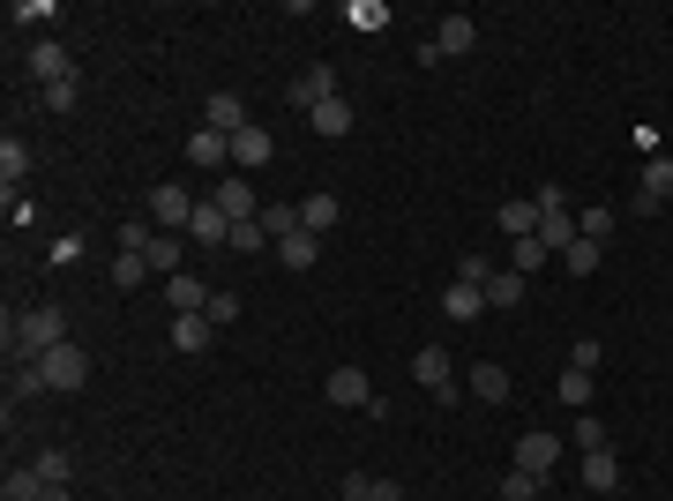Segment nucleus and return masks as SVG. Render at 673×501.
Segmentation results:
<instances>
[{
	"label": "nucleus",
	"mask_w": 673,
	"mask_h": 501,
	"mask_svg": "<svg viewBox=\"0 0 673 501\" xmlns=\"http://www.w3.org/2000/svg\"><path fill=\"white\" fill-rule=\"evenodd\" d=\"M412 382H420L434 405H457V397H464V382H457V367H449V352H442V344L412 352Z\"/></svg>",
	"instance_id": "f03ea898"
},
{
	"label": "nucleus",
	"mask_w": 673,
	"mask_h": 501,
	"mask_svg": "<svg viewBox=\"0 0 673 501\" xmlns=\"http://www.w3.org/2000/svg\"><path fill=\"white\" fill-rule=\"evenodd\" d=\"M606 232H614V209H606V203L577 217V240H598V248H606Z\"/></svg>",
	"instance_id": "58836bf2"
},
{
	"label": "nucleus",
	"mask_w": 673,
	"mask_h": 501,
	"mask_svg": "<svg viewBox=\"0 0 673 501\" xmlns=\"http://www.w3.org/2000/svg\"><path fill=\"white\" fill-rule=\"evenodd\" d=\"M277 262H285V270H315V262H322V240H315V232H293V240H277Z\"/></svg>",
	"instance_id": "393cba45"
},
{
	"label": "nucleus",
	"mask_w": 673,
	"mask_h": 501,
	"mask_svg": "<svg viewBox=\"0 0 673 501\" xmlns=\"http://www.w3.org/2000/svg\"><path fill=\"white\" fill-rule=\"evenodd\" d=\"M307 121H315V135H352V105H344V98H330V105H315V113H307Z\"/></svg>",
	"instance_id": "2f4dec72"
},
{
	"label": "nucleus",
	"mask_w": 673,
	"mask_h": 501,
	"mask_svg": "<svg viewBox=\"0 0 673 501\" xmlns=\"http://www.w3.org/2000/svg\"><path fill=\"white\" fill-rule=\"evenodd\" d=\"M142 277H150V262H142V254H121V262H113V285H121V293H135Z\"/></svg>",
	"instance_id": "79ce46f5"
},
{
	"label": "nucleus",
	"mask_w": 673,
	"mask_h": 501,
	"mask_svg": "<svg viewBox=\"0 0 673 501\" xmlns=\"http://www.w3.org/2000/svg\"><path fill=\"white\" fill-rule=\"evenodd\" d=\"M31 367L45 375V389H83V382H90V352L68 337V344H53V352H45V360H31Z\"/></svg>",
	"instance_id": "7ed1b4c3"
},
{
	"label": "nucleus",
	"mask_w": 673,
	"mask_h": 501,
	"mask_svg": "<svg viewBox=\"0 0 673 501\" xmlns=\"http://www.w3.org/2000/svg\"><path fill=\"white\" fill-rule=\"evenodd\" d=\"M547 487H554V479H539V471H516V464L502 471V501H539Z\"/></svg>",
	"instance_id": "7c9ffc66"
},
{
	"label": "nucleus",
	"mask_w": 673,
	"mask_h": 501,
	"mask_svg": "<svg viewBox=\"0 0 673 501\" xmlns=\"http://www.w3.org/2000/svg\"><path fill=\"white\" fill-rule=\"evenodd\" d=\"M142 209L158 217V232H187V217H195V195H187L180 180H158V187L142 195Z\"/></svg>",
	"instance_id": "423d86ee"
},
{
	"label": "nucleus",
	"mask_w": 673,
	"mask_h": 501,
	"mask_svg": "<svg viewBox=\"0 0 673 501\" xmlns=\"http://www.w3.org/2000/svg\"><path fill=\"white\" fill-rule=\"evenodd\" d=\"M0 344H8V367H31V360H45L53 344H68V315H60V307H31V315H8Z\"/></svg>",
	"instance_id": "f257e3e1"
},
{
	"label": "nucleus",
	"mask_w": 673,
	"mask_h": 501,
	"mask_svg": "<svg viewBox=\"0 0 673 501\" xmlns=\"http://www.w3.org/2000/svg\"><path fill=\"white\" fill-rule=\"evenodd\" d=\"M217 322L210 315H172V352H210Z\"/></svg>",
	"instance_id": "a211bd4d"
},
{
	"label": "nucleus",
	"mask_w": 673,
	"mask_h": 501,
	"mask_svg": "<svg viewBox=\"0 0 673 501\" xmlns=\"http://www.w3.org/2000/svg\"><path fill=\"white\" fill-rule=\"evenodd\" d=\"M203 127H217V135H240V127H248V105H240L232 90H217V98H210V121H203Z\"/></svg>",
	"instance_id": "bb28decb"
},
{
	"label": "nucleus",
	"mask_w": 673,
	"mask_h": 501,
	"mask_svg": "<svg viewBox=\"0 0 673 501\" xmlns=\"http://www.w3.org/2000/svg\"><path fill=\"white\" fill-rule=\"evenodd\" d=\"M270 158H277V143H270V135H262L254 121L240 127V135H232V172H262Z\"/></svg>",
	"instance_id": "9b49d317"
},
{
	"label": "nucleus",
	"mask_w": 673,
	"mask_h": 501,
	"mask_svg": "<svg viewBox=\"0 0 673 501\" xmlns=\"http://www.w3.org/2000/svg\"><path fill=\"white\" fill-rule=\"evenodd\" d=\"M23 68H31L45 90H53V83H76V60H68V45H53V38L31 45V60H23Z\"/></svg>",
	"instance_id": "0eeeda50"
},
{
	"label": "nucleus",
	"mask_w": 673,
	"mask_h": 501,
	"mask_svg": "<svg viewBox=\"0 0 673 501\" xmlns=\"http://www.w3.org/2000/svg\"><path fill=\"white\" fill-rule=\"evenodd\" d=\"M38 389H45V375H38V367H15V375H8V412H15V405H31Z\"/></svg>",
	"instance_id": "4c0bfd02"
},
{
	"label": "nucleus",
	"mask_w": 673,
	"mask_h": 501,
	"mask_svg": "<svg viewBox=\"0 0 673 501\" xmlns=\"http://www.w3.org/2000/svg\"><path fill=\"white\" fill-rule=\"evenodd\" d=\"M539 240L554 248V262H561V248L577 240V209H569V195L561 187H539Z\"/></svg>",
	"instance_id": "39448f33"
},
{
	"label": "nucleus",
	"mask_w": 673,
	"mask_h": 501,
	"mask_svg": "<svg viewBox=\"0 0 673 501\" xmlns=\"http://www.w3.org/2000/svg\"><path fill=\"white\" fill-rule=\"evenodd\" d=\"M45 98V113H76V98H83V83H53V90H38Z\"/></svg>",
	"instance_id": "c03bdc74"
},
{
	"label": "nucleus",
	"mask_w": 673,
	"mask_h": 501,
	"mask_svg": "<svg viewBox=\"0 0 673 501\" xmlns=\"http://www.w3.org/2000/svg\"><path fill=\"white\" fill-rule=\"evenodd\" d=\"M494 217H502L509 240H532V232H539V195H532V203H502Z\"/></svg>",
	"instance_id": "a878e982"
},
{
	"label": "nucleus",
	"mask_w": 673,
	"mask_h": 501,
	"mask_svg": "<svg viewBox=\"0 0 673 501\" xmlns=\"http://www.w3.org/2000/svg\"><path fill=\"white\" fill-rule=\"evenodd\" d=\"M547 262H554V248H547V240H539V232L509 248V270H516V277H532V270H547Z\"/></svg>",
	"instance_id": "c756f323"
},
{
	"label": "nucleus",
	"mask_w": 673,
	"mask_h": 501,
	"mask_svg": "<svg viewBox=\"0 0 673 501\" xmlns=\"http://www.w3.org/2000/svg\"><path fill=\"white\" fill-rule=\"evenodd\" d=\"M262 232H270V248L293 240V232H307V225H299V203H270V209H262Z\"/></svg>",
	"instance_id": "c85d7f7f"
},
{
	"label": "nucleus",
	"mask_w": 673,
	"mask_h": 501,
	"mask_svg": "<svg viewBox=\"0 0 673 501\" xmlns=\"http://www.w3.org/2000/svg\"><path fill=\"white\" fill-rule=\"evenodd\" d=\"M598 262H606V248H598V240H569V248H561V270H569V277H591Z\"/></svg>",
	"instance_id": "473e14b6"
},
{
	"label": "nucleus",
	"mask_w": 673,
	"mask_h": 501,
	"mask_svg": "<svg viewBox=\"0 0 673 501\" xmlns=\"http://www.w3.org/2000/svg\"><path fill=\"white\" fill-rule=\"evenodd\" d=\"M299 225H307V232L322 240V232L336 225V195H307V203H299Z\"/></svg>",
	"instance_id": "f704fd0d"
},
{
	"label": "nucleus",
	"mask_w": 673,
	"mask_h": 501,
	"mask_svg": "<svg viewBox=\"0 0 673 501\" xmlns=\"http://www.w3.org/2000/svg\"><path fill=\"white\" fill-rule=\"evenodd\" d=\"M38 471H45V487H68L76 457H68V449H38Z\"/></svg>",
	"instance_id": "ea45409f"
},
{
	"label": "nucleus",
	"mask_w": 673,
	"mask_h": 501,
	"mask_svg": "<svg viewBox=\"0 0 673 501\" xmlns=\"http://www.w3.org/2000/svg\"><path fill=\"white\" fill-rule=\"evenodd\" d=\"M591 389H598V375H584V367H561V382H554V397L569 412H591Z\"/></svg>",
	"instance_id": "b1692460"
},
{
	"label": "nucleus",
	"mask_w": 673,
	"mask_h": 501,
	"mask_svg": "<svg viewBox=\"0 0 673 501\" xmlns=\"http://www.w3.org/2000/svg\"><path fill=\"white\" fill-rule=\"evenodd\" d=\"M166 299H172V315H203V307H210V285H203L195 270H180V277H166Z\"/></svg>",
	"instance_id": "2eb2a0df"
},
{
	"label": "nucleus",
	"mask_w": 673,
	"mask_h": 501,
	"mask_svg": "<svg viewBox=\"0 0 673 501\" xmlns=\"http://www.w3.org/2000/svg\"><path fill=\"white\" fill-rule=\"evenodd\" d=\"M83 262V232H68V240H53V270H76Z\"/></svg>",
	"instance_id": "49530a36"
},
{
	"label": "nucleus",
	"mask_w": 673,
	"mask_h": 501,
	"mask_svg": "<svg viewBox=\"0 0 673 501\" xmlns=\"http://www.w3.org/2000/svg\"><path fill=\"white\" fill-rule=\"evenodd\" d=\"M23 172H31V143H23V135H8V143H0V180L15 187Z\"/></svg>",
	"instance_id": "c9c22d12"
},
{
	"label": "nucleus",
	"mask_w": 673,
	"mask_h": 501,
	"mask_svg": "<svg viewBox=\"0 0 673 501\" xmlns=\"http://www.w3.org/2000/svg\"><path fill=\"white\" fill-rule=\"evenodd\" d=\"M203 315H210V322H240V293H210Z\"/></svg>",
	"instance_id": "de8ad7c7"
},
{
	"label": "nucleus",
	"mask_w": 673,
	"mask_h": 501,
	"mask_svg": "<svg viewBox=\"0 0 673 501\" xmlns=\"http://www.w3.org/2000/svg\"><path fill=\"white\" fill-rule=\"evenodd\" d=\"M442 315H449V322H479V315H487V293L449 277V293H442Z\"/></svg>",
	"instance_id": "6ab92c4d"
},
{
	"label": "nucleus",
	"mask_w": 673,
	"mask_h": 501,
	"mask_svg": "<svg viewBox=\"0 0 673 501\" xmlns=\"http://www.w3.org/2000/svg\"><path fill=\"white\" fill-rule=\"evenodd\" d=\"M666 195H673V158H651L643 187H636V209H666Z\"/></svg>",
	"instance_id": "f3484780"
},
{
	"label": "nucleus",
	"mask_w": 673,
	"mask_h": 501,
	"mask_svg": "<svg viewBox=\"0 0 673 501\" xmlns=\"http://www.w3.org/2000/svg\"><path fill=\"white\" fill-rule=\"evenodd\" d=\"M464 389H471L479 405H509V389H516V382H509V367H494V360H479V367L464 375Z\"/></svg>",
	"instance_id": "ddd939ff"
},
{
	"label": "nucleus",
	"mask_w": 673,
	"mask_h": 501,
	"mask_svg": "<svg viewBox=\"0 0 673 501\" xmlns=\"http://www.w3.org/2000/svg\"><path fill=\"white\" fill-rule=\"evenodd\" d=\"M554 457H561V442H554V434H516V471L554 479Z\"/></svg>",
	"instance_id": "4468645a"
},
{
	"label": "nucleus",
	"mask_w": 673,
	"mask_h": 501,
	"mask_svg": "<svg viewBox=\"0 0 673 501\" xmlns=\"http://www.w3.org/2000/svg\"><path fill=\"white\" fill-rule=\"evenodd\" d=\"M187 158H195V172H225V166H232V135L195 127V135H187Z\"/></svg>",
	"instance_id": "9d476101"
},
{
	"label": "nucleus",
	"mask_w": 673,
	"mask_h": 501,
	"mask_svg": "<svg viewBox=\"0 0 673 501\" xmlns=\"http://www.w3.org/2000/svg\"><path fill=\"white\" fill-rule=\"evenodd\" d=\"M142 262H150L158 277H180V270H187V232H158V240H150V254H142Z\"/></svg>",
	"instance_id": "dca6fc26"
},
{
	"label": "nucleus",
	"mask_w": 673,
	"mask_h": 501,
	"mask_svg": "<svg viewBox=\"0 0 673 501\" xmlns=\"http://www.w3.org/2000/svg\"><path fill=\"white\" fill-rule=\"evenodd\" d=\"M487 307H524V277H516V270H494V277H487Z\"/></svg>",
	"instance_id": "72a5a7b5"
},
{
	"label": "nucleus",
	"mask_w": 673,
	"mask_h": 501,
	"mask_svg": "<svg viewBox=\"0 0 673 501\" xmlns=\"http://www.w3.org/2000/svg\"><path fill=\"white\" fill-rule=\"evenodd\" d=\"M187 240H195V248H225V240H232V217H225L217 203H195V217H187Z\"/></svg>",
	"instance_id": "f8f14e48"
},
{
	"label": "nucleus",
	"mask_w": 673,
	"mask_h": 501,
	"mask_svg": "<svg viewBox=\"0 0 673 501\" xmlns=\"http://www.w3.org/2000/svg\"><path fill=\"white\" fill-rule=\"evenodd\" d=\"M471 45H479V23H471V15H442L434 38L420 45V60H426V68H434V60H464Z\"/></svg>",
	"instance_id": "20e7f679"
},
{
	"label": "nucleus",
	"mask_w": 673,
	"mask_h": 501,
	"mask_svg": "<svg viewBox=\"0 0 673 501\" xmlns=\"http://www.w3.org/2000/svg\"><path fill=\"white\" fill-rule=\"evenodd\" d=\"M598 360H606V352H598V337H577V344H569V367H584V375H598Z\"/></svg>",
	"instance_id": "a18cd8bd"
},
{
	"label": "nucleus",
	"mask_w": 673,
	"mask_h": 501,
	"mask_svg": "<svg viewBox=\"0 0 673 501\" xmlns=\"http://www.w3.org/2000/svg\"><path fill=\"white\" fill-rule=\"evenodd\" d=\"M367 501H404V487H397V479H375V487H367Z\"/></svg>",
	"instance_id": "09e8293b"
},
{
	"label": "nucleus",
	"mask_w": 673,
	"mask_h": 501,
	"mask_svg": "<svg viewBox=\"0 0 673 501\" xmlns=\"http://www.w3.org/2000/svg\"><path fill=\"white\" fill-rule=\"evenodd\" d=\"M0 494H8V501H45V471H38V464H8Z\"/></svg>",
	"instance_id": "5701e85b"
},
{
	"label": "nucleus",
	"mask_w": 673,
	"mask_h": 501,
	"mask_svg": "<svg viewBox=\"0 0 673 501\" xmlns=\"http://www.w3.org/2000/svg\"><path fill=\"white\" fill-rule=\"evenodd\" d=\"M330 405H352V412H367L375 405V382H367V367H330Z\"/></svg>",
	"instance_id": "6e6552de"
},
{
	"label": "nucleus",
	"mask_w": 673,
	"mask_h": 501,
	"mask_svg": "<svg viewBox=\"0 0 673 501\" xmlns=\"http://www.w3.org/2000/svg\"><path fill=\"white\" fill-rule=\"evenodd\" d=\"M232 254H270V232H262V217H248V225H232V240H225Z\"/></svg>",
	"instance_id": "e433bc0d"
},
{
	"label": "nucleus",
	"mask_w": 673,
	"mask_h": 501,
	"mask_svg": "<svg viewBox=\"0 0 673 501\" xmlns=\"http://www.w3.org/2000/svg\"><path fill=\"white\" fill-rule=\"evenodd\" d=\"M210 203L225 209L232 225H248V217H262V209H254V180H248V172H225V180H217V195H210Z\"/></svg>",
	"instance_id": "1a4fd4ad"
},
{
	"label": "nucleus",
	"mask_w": 673,
	"mask_h": 501,
	"mask_svg": "<svg viewBox=\"0 0 673 501\" xmlns=\"http://www.w3.org/2000/svg\"><path fill=\"white\" fill-rule=\"evenodd\" d=\"M584 487L591 494H614V487H621V457H614V449H591L584 457Z\"/></svg>",
	"instance_id": "4be33fe9"
},
{
	"label": "nucleus",
	"mask_w": 673,
	"mask_h": 501,
	"mask_svg": "<svg viewBox=\"0 0 673 501\" xmlns=\"http://www.w3.org/2000/svg\"><path fill=\"white\" fill-rule=\"evenodd\" d=\"M330 98H336V76H330V68H307V76L293 83V105H299V113H315V105H330Z\"/></svg>",
	"instance_id": "aec40b11"
},
{
	"label": "nucleus",
	"mask_w": 673,
	"mask_h": 501,
	"mask_svg": "<svg viewBox=\"0 0 673 501\" xmlns=\"http://www.w3.org/2000/svg\"><path fill=\"white\" fill-rule=\"evenodd\" d=\"M577 449H606V426H598V412H577Z\"/></svg>",
	"instance_id": "37998d69"
},
{
	"label": "nucleus",
	"mask_w": 673,
	"mask_h": 501,
	"mask_svg": "<svg viewBox=\"0 0 673 501\" xmlns=\"http://www.w3.org/2000/svg\"><path fill=\"white\" fill-rule=\"evenodd\" d=\"M45 501H76V494H68V487H45Z\"/></svg>",
	"instance_id": "8fccbe9b"
},
{
	"label": "nucleus",
	"mask_w": 673,
	"mask_h": 501,
	"mask_svg": "<svg viewBox=\"0 0 673 501\" xmlns=\"http://www.w3.org/2000/svg\"><path fill=\"white\" fill-rule=\"evenodd\" d=\"M150 240H158V217H150V209H127L121 217V254H150Z\"/></svg>",
	"instance_id": "412c9836"
},
{
	"label": "nucleus",
	"mask_w": 673,
	"mask_h": 501,
	"mask_svg": "<svg viewBox=\"0 0 673 501\" xmlns=\"http://www.w3.org/2000/svg\"><path fill=\"white\" fill-rule=\"evenodd\" d=\"M344 23H352L360 38H381V31H389V8H381V0H352V8H344Z\"/></svg>",
	"instance_id": "cd10ccee"
},
{
	"label": "nucleus",
	"mask_w": 673,
	"mask_h": 501,
	"mask_svg": "<svg viewBox=\"0 0 673 501\" xmlns=\"http://www.w3.org/2000/svg\"><path fill=\"white\" fill-rule=\"evenodd\" d=\"M487 277H494L487 254H457V285H479V293H487Z\"/></svg>",
	"instance_id": "a19ab883"
}]
</instances>
